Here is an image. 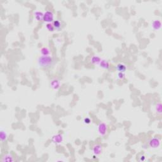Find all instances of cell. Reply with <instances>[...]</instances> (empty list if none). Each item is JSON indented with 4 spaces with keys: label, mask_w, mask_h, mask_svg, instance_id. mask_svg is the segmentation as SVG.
Returning a JSON list of instances; mask_svg holds the SVG:
<instances>
[{
    "label": "cell",
    "mask_w": 162,
    "mask_h": 162,
    "mask_svg": "<svg viewBox=\"0 0 162 162\" xmlns=\"http://www.w3.org/2000/svg\"><path fill=\"white\" fill-rule=\"evenodd\" d=\"M101 59L98 56H93L91 58V63L93 65H99Z\"/></svg>",
    "instance_id": "obj_12"
},
{
    "label": "cell",
    "mask_w": 162,
    "mask_h": 162,
    "mask_svg": "<svg viewBox=\"0 0 162 162\" xmlns=\"http://www.w3.org/2000/svg\"><path fill=\"white\" fill-rule=\"evenodd\" d=\"M40 54L42 56H49V55L51 54L50 50L48 49L46 47H43L40 49Z\"/></svg>",
    "instance_id": "obj_13"
},
{
    "label": "cell",
    "mask_w": 162,
    "mask_h": 162,
    "mask_svg": "<svg viewBox=\"0 0 162 162\" xmlns=\"http://www.w3.org/2000/svg\"><path fill=\"white\" fill-rule=\"evenodd\" d=\"M102 147L100 144H96L92 147V153L95 156H98L101 153Z\"/></svg>",
    "instance_id": "obj_7"
},
{
    "label": "cell",
    "mask_w": 162,
    "mask_h": 162,
    "mask_svg": "<svg viewBox=\"0 0 162 162\" xmlns=\"http://www.w3.org/2000/svg\"><path fill=\"white\" fill-rule=\"evenodd\" d=\"M98 131L101 136H104L107 132V125L104 123H100L98 126Z\"/></svg>",
    "instance_id": "obj_3"
},
{
    "label": "cell",
    "mask_w": 162,
    "mask_h": 162,
    "mask_svg": "<svg viewBox=\"0 0 162 162\" xmlns=\"http://www.w3.org/2000/svg\"><path fill=\"white\" fill-rule=\"evenodd\" d=\"M118 79L120 80H124L125 77V73L124 72H118Z\"/></svg>",
    "instance_id": "obj_19"
},
{
    "label": "cell",
    "mask_w": 162,
    "mask_h": 162,
    "mask_svg": "<svg viewBox=\"0 0 162 162\" xmlns=\"http://www.w3.org/2000/svg\"><path fill=\"white\" fill-rule=\"evenodd\" d=\"M161 23L160 20H154L152 23V28L155 31H158L161 29Z\"/></svg>",
    "instance_id": "obj_8"
},
{
    "label": "cell",
    "mask_w": 162,
    "mask_h": 162,
    "mask_svg": "<svg viewBox=\"0 0 162 162\" xmlns=\"http://www.w3.org/2000/svg\"><path fill=\"white\" fill-rule=\"evenodd\" d=\"M34 18L36 19L37 21L40 22V21L43 20V17H44V14L41 11H36L34 14Z\"/></svg>",
    "instance_id": "obj_11"
},
{
    "label": "cell",
    "mask_w": 162,
    "mask_h": 162,
    "mask_svg": "<svg viewBox=\"0 0 162 162\" xmlns=\"http://www.w3.org/2000/svg\"><path fill=\"white\" fill-rule=\"evenodd\" d=\"M84 122L85 124H89L90 123H91V119H90L89 118H85V119H84Z\"/></svg>",
    "instance_id": "obj_20"
},
{
    "label": "cell",
    "mask_w": 162,
    "mask_h": 162,
    "mask_svg": "<svg viewBox=\"0 0 162 162\" xmlns=\"http://www.w3.org/2000/svg\"><path fill=\"white\" fill-rule=\"evenodd\" d=\"M156 111L159 114L161 113V105L160 103H158L156 106Z\"/></svg>",
    "instance_id": "obj_18"
},
{
    "label": "cell",
    "mask_w": 162,
    "mask_h": 162,
    "mask_svg": "<svg viewBox=\"0 0 162 162\" xmlns=\"http://www.w3.org/2000/svg\"><path fill=\"white\" fill-rule=\"evenodd\" d=\"M46 29L48 30V31H49V32H53V31H55V27L54 26H53V23H46Z\"/></svg>",
    "instance_id": "obj_17"
},
{
    "label": "cell",
    "mask_w": 162,
    "mask_h": 162,
    "mask_svg": "<svg viewBox=\"0 0 162 162\" xmlns=\"http://www.w3.org/2000/svg\"><path fill=\"white\" fill-rule=\"evenodd\" d=\"M53 25L55 27V29L56 30H60L61 29V23L60 22V21L57 20H54L53 22Z\"/></svg>",
    "instance_id": "obj_15"
},
{
    "label": "cell",
    "mask_w": 162,
    "mask_h": 162,
    "mask_svg": "<svg viewBox=\"0 0 162 162\" xmlns=\"http://www.w3.org/2000/svg\"><path fill=\"white\" fill-rule=\"evenodd\" d=\"M7 138H8V136H7V134H6V132L3 131V130H1V141L2 142H4L7 139Z\"/></svg>",
    "instance_id": "obj_16"
},
{
    "label": "cell",
    "mask_w": 162,
    "mask_h": 162,
    "mask_svg": "<svg viewBox=\"0 0 162 162\" xmlns=\"http://www.w3.org/2000/svg\"><path fill=\"white\" fill-rule=\"evenodd\" d=\"M51 140L53 143L57 144H59L62 142L63 140V136L60 134H56V135L53 136Z\"/></svg>",
    "instance_id": "obj_6"
},
{
    "label": "cell",
    "mask_w": 162,
    "mask_h": 162,
    "mask_svg": "<svg viewBox=\"0 0 162 162\" xmlns=\"http://www.w3.org/2000/svg\"><path fill=\"white\" fill-rule=\"evenodd\" d=\"M150 146L152 148H158L160 146V140L158 138H153L149 142Z\"/></svg>",
    "instance_id": "obj_4"
},
{
    "label": "cell",
    "mask_w": 162,
    "mask_h": 162,
    "mask_svg": "<svg viewBox=\"0 0 162 162\" xmlns=\"http://www.w3.org/2000/svg\"><path fill=\"white\" fill-rule=\"evenodd\" d=\"M14 160V157L11 155L10 154H7V155H5V156L3 157L2 161H12Z\"/></svg>",
    "instance_id": "obj_14"
},
{
    "label": "cell",
    "mask_w": 162,
    "mask_h": 162,
    "mask_svg": "<svg viewBox=\"0 0 162 162\" xmlns=\"http://www.w3.org/2000/svg\"><path fill=\"white\" fill-rule=\"evenodd\" d=\"M116 69H117V71L118 72H125L127 70V66L125 64L122 63H120L117 64V65L116 66Z\"/></svg>",
    "instance_id": "obj_10"
},
{
    "label": "cell",
    "mask_w": 162,
    "mask_h": 162,
    "mask_svg": "<svg viewBox=\"0 0 162 162\" xmlns=\"http://www.w3.org/2000/svg\"><path fill=\"white\" fill-rule=\"evenodd\" d=\"M99 65L100 67L103 69H105V70H108L110 68V63L106 60H101L99 63Z\"/></svg>",
    "instance_id": "obj_9"
},
{
    "label": "cell",
    "mask_w": 162,
    "mask_h": 162,
    "mask_svg": "<svg viewBox=\"0 0 162 162\" xmlns=\"http://www.w3.org/2000/svg\"><path fill=\"white\" fill-rule=\"evenodd\" d=\"M43 21L47 23H51L54 21V14L51 11H46L44 14Z\"/></svg>",
    "instance_id": "obj_2"
},
{
    "label": "cell",
    "mask_w": 162,
    "mask_h": 162,
    "mask_svg": "<svg viewBox=\"0 0 162 162\" xmlns=\"http://www.w3.org/2000/svg\"><path fill=\"white\" fill-rule=\"evenodd\" d=\"M50 86L53 89L58 90L61 86V81L58 79H53L51 80Z\"/></svg>",
    "instance_id": "obj_5"
},
{
    "label": "cell",
    "mask_w": 162,
    "mask_h": 162,
    "mask_svg": "<svg viewBox=\"0 0 162 162\" xmlns=\"http://www.w3.org/2000/svg\"><path fill=\"white\" fill-rule=\"evenodd\" d=\"M53 58L50 56H40L37 60V64L40 68L48 69L53 65Z\"/></svg>",
    "instance_id": "obj_1"
}]
</instances>
